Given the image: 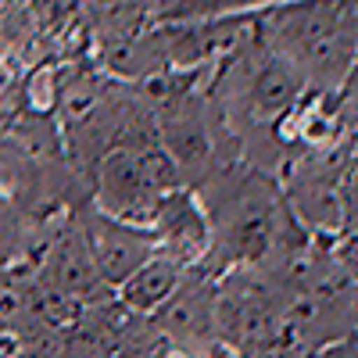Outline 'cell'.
<instances>
[{"mask_svg":"<svg viewBox=\"0 0 358 358\" xmlns=\"http://www.w3.org/2000/svg\"><path fill=\"white\" fill-rule=\"evenodd\" d=\"M312 358H358V341L348 337V341H330L326 348H319Z\"/></svg>","mask_w":358,"mask_h":358,"instance_id":"30bf717a","label":"cell"},{"mask_svg":"<svg viewBox=\"0 0 358 358\" xmlns=\"http://www.w3.org/2000/svg\"><path fill=\"white\" fill-rule=\"evenodd\" d=\"M151 358H201V355H194V351H187V348H179V344H169V341L162 337V344L151 351Z\"/></svg>","mask_w":358,"mask_h":358,"instance_id":"8fae6325","label":"cell"},{"mask_svg":"<svg viewBox=\"0 0 358 358\" xmlns=\"http://www.w3.org/2000/svg\"><path fill=\"white\" fill-rule=\"evenodd\" d=\"M33 280L40 287L54 290L57 297L72 301L76 308H90V305H101V301H108V297H115V290L101 276L94 255H90L72 212L62 215V226H57L47 236V244L40 248Z\"/></svg>","mask_w":358,"mask_h":358,"instance_id":"5b68a950","label":"cell"},{"mask_svg":"<svg viewBox=\"0 0 358 358\" xmlns=\"http://www.w3.org/2000/svg\"><path fill=\"white\" fill-rule=\"evenodd\" d=\"M147 233L155 236L158 255H169L187 268L201 265L208 258V248H212L208 215H204V208L190 187H179L169 197H162L151 222H147Z\"/></svg>","mask_w":358,"mask_h":358,"instance_id":"ba28073f","label":"cell"},{"mask_svg":"<svg viewBox=\"0 0 358 358\" xmlns=\"http://www.w3.org/2000/svg\"><path fill=\"white\" fill-rule=\"evenodd\" d=\"M72 219H76L83 241H86L90 255H94L101 276H104V283L111 290L122 287L136 268L158 251L155 236L147 233L143 226H133V222H122V219L101 212L90 197L72 204Z\"/></svg>","mask_w":358,"mask_h":358,"instance_id":"8992f818","label":"cell"},{"mask_svg":"<svg viewBox=\"0 0 358 358\" xmlns=\"http://www.w3.org/2000/svg\"><path fill=\"white\" fill-rule=\"evenodd\" d=\"M258 22V36L297 69L312 94L334 97L358 62L355 0H290Z\"/></svg>","mask_w":358,"mask_h":358,"instance_id":"7a4b0ae2","label":"cell"},{"mask_svg":"<svg viewBox=\"0 0 358 358\" xmlns=\"http://www.w3.org/2000/svg\"><path fill=\"white\" fill-rule=\"evenodd\" d=\"M208 358H265V355H241V351H229V348H219V351H212Z\"/></svg>","mask_w":358,"mask_h":358,"instance_id":"7c38bea8","label":"cell"},{"mask_svg":"<svg viewBox=\"0 0 358 358\" xmlns=\"http://www.w3.org/2000/svg\"><path fill=\"white\" fill-rule=\"evenodd\" d=\"M187 273H190L187 265H179L176 258L155 251L122 287L115 290V301L122 305L126 312H133L136 319H151L169 301V297L176 294V287L187 280Z\"/></svg>","mask_w":358,"mask_h":358,"instance_id":"9c48e42d","label":"cell"},{"mask_svg":"<svg viewBox=\"0 0 358 358\" xmlns=\"http://www.w3.org/2000/svg\"><path fill=\"white\" fill-rule=\"evenodd\" d=\"M351 315H355V322H358V283L351 287Z\"/></svg>","mask_w":358,"mask_h":358,"instance_id":"4fadbf2b","label":"cell"},{"mask_svg":"<svg viewBox=\"0 0 358 358\" xmlns=\"http://www.w3.org/2000/svg\"><path fill=\"white\" fill-rule=\"evenodd\" d=\"M194 194L212 229V248L201 262L208 273L222 276L229 268H251L280 276L312 248V236L294 219L280 179L262 169L244 162L226 165Z\"/></svg>","mask_w":358,"mask_h":358,"instance_id":"6da1fadb","label":"cell"},{"mask_svg":"<svg viewBox=\"0 0 358 358\" xmlns=\"http://www.w3.org/2000/svg\"><path fill=\"white\" fill-rule=\"evenodd\" d=\"M355 155V143H330V147H315V151H297L280 179V190L290 204L294 219L305 226L312 241L319 236H337L344 233V179L348 165Z\"/></svg>","mask_w":358,"mask_h":358,"instance_id":"277c9868","label":"cell"},{"mask_svg":"<svg viewBox=\"0 0 358 358\" xmlns=\"http://www.w3.org/2000/svg\"><path fill=\"white\" fill-rule=\"evenodd\" d=\"M183 187V176L162 151V143H129L108 151L86 179V197L101 212L143 226L151 222L162 197Z\"/></svg>","mask_w":358,"mask_h":358,"instance_id":"3957f363","label":"cell"},{"mask_svg":"<svg viewBox=\"0 0 358 358\" xmlns=\"http://www.w3.org/2000/svg\"><path fill=\"white\" fill-rule=\"evenodd\" d=\"M215 283H219L215 273H208L204 265H194L187 280L176 287V294L151 315L158 337L201 358L219 351L222 344L215 337Z\"/></svg>","mask_w":358,"mask_h":358,"instance_id":"52a82bcc","label":"cell"}]
</instances>
